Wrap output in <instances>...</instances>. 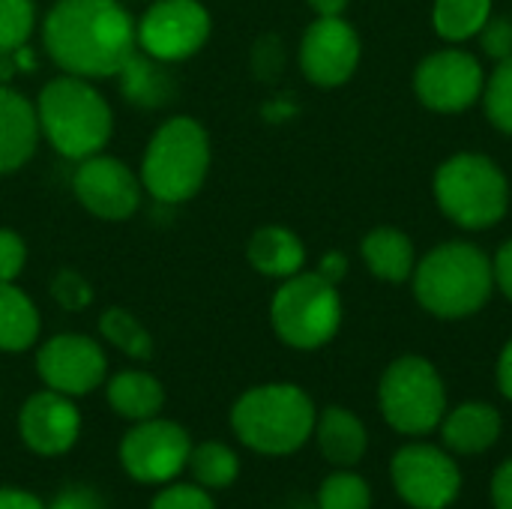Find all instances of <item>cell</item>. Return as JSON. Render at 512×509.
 <instances>
[{"instance_id":"cell-18","label":"cell","mask_w":512,"mask_h":509,"mask_svg":"<svg viewBox=\"0 0 512 509\" xmlns=\"http://www.w3.org/2000/svg\"><path fill=\"white\" fill-rule=\"evenodd\" d=\"M39 117L9 87L0 84V174L24 165L36 147Z\"/></svg>"},{"instance_id":"cell-33","label":"cell","mask_w":512,"mask_h":509,"mask_svg":"<svg viewBox=\"0 0 512 509\" xmlns=\"http://www.w3.org/2000/svg\"><path fill=\"white\" fill-rule=\"evenodd\" d=\"M483 51L489 57H498V60L512 57V21L492 18L483 24Z\"/></svg>"},{"instance_id":"cell-24","label":"cell","mask_w":512,"mask_h":509,"mask_svg":"<svg viewBox=\"0 0 512 509\" xmlns=\"http://www.w3.org/2000/svg\"><path fill=\"white\" fill-rule=\"evenodd\" d=\"M186 471H192L195 486L201 489H228L240 477V459L228 444L204 441L192 447Z\"/></svg>"},{"instance_id":"cell-10","label":"cell","mask_w":512,"mask_h":509,"mask_svg":"<svg viewBox=\"0 0 512 509\" xmlns=\"http://www.w3.org/2000/svg\"><path fill=\"white\" fill-rule=\"evenodd\" d=\"M399 498L414 509H447L462 492V471L432 444H408L390 462Z\"/></svg>"},{"instance_id":"cell-16","label":"cell","mask_w":512,"mask_h":509,"mask_svg":"<svg viewBox=\"0 0 512 509\" xmlns=\"http://www.w3.org/2000/svg\"><path fill=\"white\" fill-rule=\"evenodd\" d=\"M357 57H360L357 33L342 18H318L303 36V48H300L303 72L315 84L333 87L348 81L357 66Z\"/></svg>"},{"instance_id":"cell-9","label":"cell","mask_w":512,"mask_h":509,"mask_svg":"<svg viewBox=\"0 0 512 509\" xmlns=\"http://www.w3.org/2000/svg\"><path fill=\"white\" fill-rule=\"evenodd\" d=\"M192 453L189 432L174 420H141L120 441V465L123 471L144 486H168L177 480Z\"/></svg>"},{"instance_id":"cell-2","label":"cell","mask_w":512,"mask_h":509,"mask_svg":"<svg viewBox=\"0 0 512 509\" xmlns=\"http://www.w3.org/2000/svg\"><path fill=\"white\" fill-rule=\"evenodd\" d=\"M315 405L294 384H264L231 408V429L243 447L261 456H291L315 432Z\"/></svg>"},{"instance_id":"cell-3","label":"cell","mask_w":512,"mask_h":509,"mask_svg":"<svg viewBox=\"0 0 512 509\" xmlns=\"http://www.w3.org/2000/svg\"><path fill=\"white\" fill-rule=\"evenodd\" d=\"M417 300L438 318H465L483 309L492 291L489 258L468 243L435 249L417 270Z\"/></svg>"},{"instance_id":"cell-7","label":"cell","mask_w":512,"mask_h":509,"mask_svg":"<svg viewBox=\"0 0 512 509\" xmlns=\"http://www.w3.org/2000/svg\"><path fill=\"white\" fill-rule=\"evenodd\" d=\"M441 210L462 228H489L507 213V180L486 156H456L435 177Z\"/></svg>"},{"instance_id":"cell-14","label":"cell","mask_w":512,"mask_h":509,"mask_svg":"<svg viewBox=\"0 0 512 509\" xmlns=\"http://www.w3.org/2000/svg\"><path fill=\"white\" fill-rule=\"evenodd\" d=\"M414 87L435 111H462L483 90V69L465 51H438L417 69Z\"/></svg>"},{"instance_id":"cell-13","label":"cell","mask_w":512,"mask_h":509,"mask_svg":"<svg viewBox=\"0 0 512 509\" xmlns=\"http://www.w3.org/2000/svg\"><path fill=\"white\" fill-rule=\"evenodd\" d=\"M18 435L24 447L36 456L54 459L75 447L81 435V414L72 396L57 390L33 393L18 414Z\"/></svg>"},{"instance_id":"cell-19","label":"cell","mask_w":512,"mask_h":509,"mask_svg":"<svg viewBox=\"0 0 512 509\" xmlns=\"http://www.w3.org/2000/svg\"><path fill=\"white\" fill-rule=\"evenodd\" d=\"M315 435H318L321 456L336 468H354L366 456V447H369L366 426L360 423L357 414L345 408H327L315 420Z\"/></svg>"},{"instance_id":"cell-37","label":"cell","mask_w":512,"mask_h":509,"mask_svg":"<svg viewBox=\"0 0 512 509\" xmlns=\"http://www.w3.org/2000/svg\"><path fill=\"white\" fill-rule=\"evenodd\" d=\"M0 509H48V504L42 498H36L33 492H27V489L3 486L0 489Z\"/></svg>"},{"instance_id":"cell-34","label":"cell","mask_w":512,"mask_h":509,"mask_svg":"<svg viewBox=\"0 0 512 509\" xmlns=\"http://www.w3.org/2000/svg\"><path fill=\"white\" fill-rule=\"evenodd\" d=\"M24 267V243L18 234L0 228V282H12Z\"/></svg>"},{"instance_id":"cell-17","label":"cell","mask_w":512,"mask_h":509,"mask_svg":"<svg viewBox=\"0 0 512 509\" xmlns=\"http://www.w3.org/2000/svg\"><path fill=\"white\" fill-rule=\"evenodd\" d=\"M441 423H444L441 435L447 450L459 456H480L489 447H495V441L501 438V414L486 402L459 405Z\"/></svg>"},{"instance_id":"cell-39","label":"cell","mask_w":512,"mask_h":509,"mask_svg":"<svg viewBox=\"0 0 512 509\" xmlns=\"http://www.w3.org/2000/svg\"><path fill=\"white\" fill-rule=\"evenodd\" d=\"M498 384H501V393L512 402V342L504 348V354H501V363H498Z\"/></svg>"},{"instance_id":"cell-5","label":"cell","mask_w":512,"mask_h":509,"mask_svg":"<svg viewBox=\"0 0 512 509\" xmlns=\"http://www.w3.org/2000/svg\"><path fill=\"white\" fill-rule=\"evenodd\" d=\"M210 165L207 132L189 120H168L150 141L144 156V186L159 201L177 204L198 192Z\"/></svg>"},{"instance_id":"cell-15","label":"cell","mask_w":512,"mask_h":509,"mask_svg":"<svg viewBox=\"0 0 512 509\" xmlns=\"http://www.w3.org/2000/svg\"><path fill=\"white\" fill-rule=\"evenodd\" d=\"M72 186H75L78 201L102 219L132 216L141 198V189L132 171L123 162L108 159V156H87L81 168L75 171Z\"/></svg>"},{"instance_id":"cell-28","label":"cell","mask_w":512,"mask_h":509,"mask_svg":"<svg viewBox=\"0 0 512 509\" xmlns=\"http://www.w3.org/2000/svg\"><path fill=\"white\" fill-rule=\"evenodd\" d=\"M102 333H105V339L111 342V345H117L120 351H126L129 357H135V360H147L150 354H153V339H150V333L129 315V312H123V309H108L105 315H102Z\"/></svg>"},{"instance_id":"cell-4","label":"cell","mask_w":512,"mask_h":509,"mask_svg":"<svg viewBox=\"0 0 512 509\" xmlns=\"http://www.w3.org/2000/svg\"><path fill=\"white\" fill-rule=\"evenodd\" d=\"M36 117L48 141L69 159L96 156L111 135V108L81 78L48 81L39 93Z\"/></svg>"},{"instance_id":"cell-26","label":"cell","mask_w":512,"mask_h":509,"mask_svg":"<svg viewBox=\"0 0 512 509\" xmlns=\"http://www.w3.org/2000/svg\"><path fill=\"white\" fill-rule=\"evenodd\" d=\"M492 0H438L435 6V27L444 39H468L489 21Z\"/></svg>"},{"instance_id":"cell-41","label":"cell","mask_w":512,"mask_h":509,"mask_svg":"<svg viewBox=\"0 0 512 509\" xmlns=\"http://www.w3.org/2000/svg\"><path fill=\"white\" fill-rule=\"evenodd\" d=\"M309 3L321 18H339V12L348 6V0H309Z\"/></svg>"},{"instance_id":"cell-35","label":"cell","mask_w":512,"mask_h":509,"mask_svg":"<svg viewBox=\"0 0 512 509\" xmlns=\"http://www.w3.org/2000/svg\"><path fill=\"white\" fill-rule=\"evenodd\" d=\"M48 509H105V501L90 486H66L54 495Z\"/></svg>"},{"instance_id":"cell-20","label":"cell","mask_w":512,"mask_h":509,"mask_svg":"<svg viewBox=\"0 0 512 509\" xmlns=\"http://www.w3.org/2000/svg\"><path fill=\"white\" fill-rule=\"evenodd\" d=\"M108 405L120 417L141 423V420H150V417H156L162 411L165 390L147 372H135V369L132 372H120L108 384Z\"/></svg>"},{"instance_id":"cell-1","label":"cell","mask_w":512,"mask_h":509,"mask_svg":"<svg viewBox=\"0 0 512 509\" xmlns=\"http://www.w3.org/2000/svg\"><path fill=\"white\" fill-rule=\"evenodd\" d=\"M135 39L117 0H60L45 18V45L72 75H117L135 54Z\"/></svg>"},{"instance_id":"cell-31","label":"cell","mask_w":512,"mask_h":509,"mask_svg":"<svg viewBox=\"0 0 512 509\" xmlns=\"http://www.w3.org/2000/svg\"><path fill=\"white\" fill-rule=\"evenodd\" d=\"M150 509H216V504L207 495V489L192 486V483H177V486L162 489L153 498Z\"/></svg>"},{"instance_id":"cell-23","label":"cell","mask_w":512,"mask_h":509,"mask_svg":"<svg viewBox=\"0 0 512 509\" xmlns=\"http://www.w3.org/2000/svg\"><path fill=\"white\" fill-rule=\"evenodd\" d=\"M363 258L375 276L402 282L414 270V246L405 234L393 228H378L363 240Z\"/></svg>"},{"instance_id":"cell-40","label":"cell","mask_w":512,"mask_h":509,"mask_svg":"<svg viewBox=\"0 0 512 509\" xmlns=\"http://www.w3.org/2000/svg\"><path fill=\"white\" fill-rule=\"evenodd\" d=\"M321 276L327 279V282H339L342 276H345V258L342 255H327L324 261H321Z\"/></svg>"},{"instance_id":"cell-8","label":"cell","mask_w":512,"mask_h":509,"mask_svg":"<svg viewBox=\"0 0 512 509\" xmlns=\"http://www.w3.org/2000/svg\"><path fill=\"white\" fill-rule=\"evenodd\" d=\"M342 321V303L321 273L294 276L273 297V327L282 342L300 351L327 345Z\"/></svg>"},{"instance_id":"cell-36","label":"cell","mask_w":512,"mask_h":509,"mask_svg":"<svg viewBox=\"0 0 512 509\" xmlns=\"http://www.w3.org/2000/svg\"><path fill=\"white\" fill-rule=\"evenodd\" d=\"M492 504L495 509H512V459H507L492 477Z\"/></svg>"},{"instance_id":"cell-38","label":"cell","mask_w":512,"mask_h":509,"mask_svg":"<svg viewBox=\"0 0 512 509\" xmlns=\"http://www.w3.org/2000/svg\"><path fill=\"white\" fill-rule=\"evenodd\" d=\"M495 276H498L501 291L512 300V240L501 246V252H498V258H495Z\"/></svg>"},{"instance_id":"cell-29","label":"cell","mask_w":512,"mask_h":509,"mask_svg":"<svg viewBox=\"0 0 512 509\" xmlns=\"http://www.w3.org/2000/svg\"><path fill=\"white\" fill-rule=\"evenodd\" d=\"M33 30V0H0V54L18 51Z\"/></svg>"},{"instance_id":"cell-11","label":"cell","mask_w":512,"mask_h":509,"mask_svg":"<svg viewBox=\"0 0 512 509\" xmlns=\"http://www.w3.org/2000/svg\"><path fill=\"white\" fill-rule=\"evenodd\" d=\"M210 33V15L198 0H159L147 9L138 42L153 60H183L195 54Z\"/></svg>"},{"instance_id":"cell-12","label":"cell","mask_w":512,"mask_h":509,"mask_svg":"<svg viewBox=\"0 0 512 509\" xmlns=\"http://www.w3.org/2000/svg\"><path fill=\"white\" fill-rule=\"evenodd\" d=\"M36 369L48 390H57L63 396H84L102 384L108 363L93 339L63 333L39 348Z\"/></svg>"},{"instance_id":"cell-32","label":"cell","mask_w":512,"mask_h":509,"mask_svg":"<svg viewBox=\"0 0 512 509\" xmlns=\"http://www.w3.org/2000/svg\"><path fill=\"white\" fill-rule=\"evenodd\" d=\"M51 294H54V300L63 306V309H69V312H78V309H84L87 303H90V285L78 276V273H72V270H63V273H57V279H54V285H51Z\"/></svg>"},{"instance_id":"cell-27","label":"cell","mask_w":512,"mask_h":509,"mask_svg":"<svg viewBox=\"0 0 512 509\" xmlns=\"http://www.w3.org/2000/svg\"><path fill=\"white\" fill-rule=\"evenodd\" d=\"M318 509H372V489L360 474L336 471L318 489Z\"/></svg>"},{"instance_id":"cell-21","label":"cell","mask_w":512,"mask_h":509,"mask_svg":"<svg viewBox=\"0 0 512 509\" xmlns=\"http://www.w3.org/2000/svg\"><path fill=\"white\" fill-rule=\"evenodd\" d=\"M303 246L285 228H261L249 243V261L267 276H294L303 267Z\"/></svg>"},{"instance_id":"cell-6","label":"cell","mask_w":512,"mask_h":509,"mask_svg":"<svg viewBox=\"0 0 512 509\" xmlns=\"http://www.w3.org/2000/svg\"><path fill=\"white\" fill-rule=\"evenodd\" d=\"M381 414L402 435H429L447 411V390L435 366L423 357L396 360L381 378Z\"/></svg>"},{"instance_id":"cell-25","label":"cell","mask_w":512,"mask_h":509,"mask_svg":"<svg viewBox=\"0 0 512 509\" xmlns=\"http://www.w3.org/2000/svg\"><path fill=\"white\" fill-rule=\"evenodd\" d=\"M123 75V90L132 102L138 105H162L171 96V81L168 75L153 63V57H138L132 54L129 63L120 69Z\"/></svg>"},{"instance_id":"cell-22","label":"cell","mask_w":512,"mask_h":509,"mask_svg":"<svg viewBox=\"0 0 512 509\" xmlns=\"http://www.w3.org/2000/svg\"><path fill=\"white\" fill-rule=\"evenodd\" d=\"M39 336L36 306L9 282H0V351H24Z\"/></svg>"},{"instance_id":"cell-30","label":"cell","mask_w":512,"mask_h":509,"mask_svg":"<svg viewBox=\"0 0 512 509\" xmlns=\"http://www.w3.org/2000/svg\"><path fill=\"white\" fill-rule=\"evenodd\" d=\"M486 114L504 132H512V57L501 60L486 90Z\"/></svg>"}]
</instances>
